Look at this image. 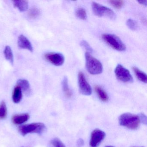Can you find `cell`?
Listing matches in <instances>:
<instances>
[{"label":"cell","mask_w":147,"mask_h":147,"mask_svg":"<svg viewBox=\"0 0 147 147\" xmlns=\"http://www.w3.org/2000/svg\"><path fill=\"white\" fill-rule=\"evenodd\" d=\"M92 6L93 12L96 16L98 17H105L111 20L116 19V14L110 8L95 2H92Z\"/></svg>","instance_id":"5b68a950"},{"label":"cell","mask_w":147,"mask_h":147,"mask_svg":"<svg viewBox=\"0 0 147 147\" xmlns=\"http://www.w3.org/2000/svg\"><path fill=\"white\" fill-rule=\"evenodd\" d=\"M51 143L54 147H65L63 143L58 138H54Z\"/></svg>","instance_id":"d4e9b609"},{"label":"cell","mask_w":147,"mask_h":147,"mask_svg":"<svg viewBox=\"0 0 147 147\" xmlns=\"http://www.w3.org/2000/svg\"></svg>","instance_id":"f546056e"},{"label":"cell","mask_w":147,"mask_h":147,"mask_svg":"<svg viewBox=\"0 0 147 147\" xmlns=\"http://www.w3.org/2000/svg\"><path fill=\"white\" fill-rule=\"evenodd\" d=\"M30 118V115L27 113L15 114L12 117V122L15 125H21L27 122Z\"/></svg>","instance_id":"8fae6325"},{"label":"cell","mask_w":147,"mask_h":147,"mask_svg":"<svg viewBox=\"0 0 147 147\" xmlns=\"http://www.w3.org/2000/svg\"><path fill=\"white\" fill-rule=\"evenodd\" d=\"M78 78L79 88L81 94L86 96L91 95L92 93V88L88 82L84 74L82 72H80Z\"/></svg>","instance_id":"52a82bcc"},{"label":"cell","mask_w":147,"mask_h":147,"mask_svg":"<svg viewBox=\"0 0 147 147\" xmlns=\"http://www.w3.org/2000/svg\"><path fill=\"white\" fill-rule=\"evenodd\" d=\"M18 45L20 49H26L32 52L33 51V48L32 45L29 39L24 36L21 35L19 36L18 39Z\"/></svg>","instance_id":"30bf717a"},{"label":"cell","mask_w":147,"mask_h":147,"mask_svg":"<svg viewBox=\"0 0 147 147\" xmlns=\"http://www.w3.org/2000/svg\"><path fill=\"white\" fill-rule=\"evenodd\" d=\"M138 80L143 83H146L147 82V76L146 74L140 70L136 67L132 68Z\"/></svg>","instance_id":"9a60e30c"},{"label":"cell","mask_w":147,"mask_h":147,"mask_svg":"<svg viewBox=\"0 0 147 147\" xmlns=\"http://www.w3.org/2000/svg\"><path fill=\"white\" fill-rule=\"evenodd\" d=\"M102 38L107 44L117 51H124L126 49L125 45L119 37L114 34H103Z\"/></svg>","instance_id":"277c9868"},{"label":"cell","mask_w":147,"mask_h":147,"mask_svg":"<svg viewBox=\"0 0 147 147\" xmlns=\"http://www.w3.org/2000/svg\"><path fill=\"white\" fill-rule=\"evenodd\" d=\"M138 2L139 3L140 5H142L145 6H146L147 5V0H140V1H138Z\"/></svg>","instance_id":"83f0119b"},{"label":"cell","mask_w":147,"mask_h":147,"mask_svg":"<svg viewBox=\"0 0 147 147\" xmlns=\"http://www.w3.org/2000/svg\"><path fill=\"white\" fill-rule=\"evenodd\" d=\"M138 116L140 122H142L144 124H147V117H146V115H144L143 113H140Z\"/></svg>","instance_id":"484cf974"},{"label":"cell","mask_w":147,"mask_h":147,"mask_svg":"<svg viewBox=\"0 0 147 147\" xmlns=\"http://www.w3.org/2000/svg\"><path fill=\"white\" fill-rule=\"evenodd\" d=\"M40 14V11L38 8L33 7L29 11V15L30 18H38Z\"/></svg>","instance_id":"603a6c76"},{"label":"cell","mask_w":147,"mask_h":147,"mask_svg":"<svg viewBox=\"0 0 147 147\" xmlns=\"http://www.w3.org/2000/svg\"><path fill=\"white\" fill-rule=\"evenodd\" d=\"M105 133L99 129H95L91 133L90 140L91 147H98L105 137Z\"/></svg>","instance_id":"ba28073f"},{"label":"cell","mask_w":147,"mask_h":147,"mask_svg":"<svg viewBox=\"0 0 147 147\" xmlns=\"http://www.w3.org/2000/svg\"><path fill=\"white\" fill-rule=\"evenodd\" d=\"M14 7L18 8L20 12L25 11L28 9L29 4L27 1L17 0L13 1Z\"/></svg>","instance_id":"4fadbf2b"},{"label":"cell","mask_w":147,"mask_h":147,"mask_svg":"<svg viewBox=\"0 0 147 147\" xmlns=\"http://www.w3.org/2000/svg\"><path fill=\"white\" fill-rule=\"evenodd\" d=\"M4 55H5V56L6 60L10 62V63L13 65V54L11 49L10 46H6L5 50H4Z\"/></svg>","instance_id":"ac0fdd59"},{"label":"cell","mask_w":147,"mask_h":147,"mask_svg":"<svg viewBox=\"0 0 147 147\" xmlns=\"http://www.w3.org/2000/svg\"><path fill=\"white\" fill-rule=\"evenodd\" d=\"M94 88L98 96L102 101L106 102L108 100V95L103 88L99 86H95Z\"/></svg>","instance_id":"2e32d148"},{"label":"cell","mask_w":147,"mask_h":147,"mask_svg":"<svg viewBox=\"0 0 147 147\" xmlns=\"http://www.w3.org/2000/svg\"><path fill=\"white\" fill-rule=\"evenodd\" d=\"M7 114V109L6 104L4 101L0 103V119H4L6 118Z\"/></svg>","instance_id":"d6986e66"},{"label":"cell","mask_w":147,"mask_h":147,"mask_svg":"<svg viewBox=\"0 0 147 147\" xmlns=\"http://www.w3.org/2000/svg\"><path fill=\"white\" fill-rule=\"evenodd\" d=\"M46 126L42 123H34L20 125L18 128L20 133L23 136L30 133L41 134L44 132Z\"/></svg>","instance_id":"3957f363"},{"label":"cell","mask_w":147,"mask_h":147,"mask_svg":"<svg viewBox=\"0 0 147 147\" xmlns=\"http://www.w3.org/2000/svg\"><path fill=\"white\" fill-rule=\"evenodd\" d=\"M76 15L78 18L82 20H86L87 18L86 11L83 8H78L76 12Z\"/></svg>","instance_id":"ffe728a7"},{"label":"cell","mask_w":147,"mask_h":147,"mask_svg":"<svg viewBox=\"0 0 147 147\" xmlns=\"http://www.w3.org/2000/svg\"><path fill=\"white\" fill-rule=\"evenodd\" d=\"M62 85L63 90L65 95L68 98L71 97L72 95V92L69 86L68 80L67 77H64L63 78L62 82Z\"/></svg>","instance_id":"e0dca14e"},{"label":"cell","mask_w":147,"mask_h":147,"mask_svg":"<svg viewBox=\"0 0 147 147\" xmlns=\"http://www.w3.org/2000/svg\"><path fill=\"white\" fill-rule=\"evenodd\" d=\"M23 97L22 91L20 87L16 86L13 89L12 94L13 101L16 104L20 103Z\"/></svg>","instance_id":"5bb4252c"},{"label":"cell","mask_w":147,"mask_h":147,"mask_svg":"<svg viewBox=\"0 0 147 147\" xmlns=\"http://www.w3.org/2000/svg\"><path fill=\"white\" fill-rule=\"evenodd\" d=\"M114 73L117 78L123 82L131 83L133 82V78L129 71L121 64L117 65Z\"/></svg>","instance_id":"8992f818"},{"label":"cell","mask_w":147,"mask_h":147,"mask_svg":"<svg viewBox=\"0 0 147 147\" xmlns=\"http://www.w3.org/2000/svg\"><path fill=\"white\" fill-rule=\"evenodd\" d=\"M105 147H115L114 146H111V145H107V146H105Z\"/></svg>","instance_id":"f1b7e54d"},{"label":"cell","mask_w":147,"mask_h":147,"mask_svg":"<svg viewBox=\"0 0 147 147\" xmlns=\"http://www.w3.org/2000/svg\"><path fill=\"white\" fill-rule=\"evenodd\" d=\"M45 57L48 61L56 66L62 65L64 62V57L61 53L51 52L45 55Z\"/></svg>","instance_id":"9c48e42d"},{"label":"cell","mask_w":147,"mask_h":147,"mask_svg":"<svg viewBox=\"0 0 147 147\" xmlns=\"http://www.w3.org/2000/svg\"><path fill=\"white\" fill-rule=\"evenodd\" d=\"M126 25L130 30L132 31L136 30L138 28V25L137 22L131 19H129L126 21Z\"/></svg>","instance_id":"44dd1931"},{"label":"cell","mask_w":147,"mask_h":147,"mask_svg":"<svg viewBox=\"0 0 147 147\" xmlns=\"http://www.w3.org/2000/svg\"><path fill=\"white\" fill-rule=\"evenodd\" d=\"M119 122L120 125L133 130L138 129L140 123L138 116L129 113L120 115Z\"/></svg>","instance_id":"6da1fadb"},{"label":"cell","mask_w":147,"mask_h":147,"mask_svg":"<svg viewBox=\"0 0 147 147\" xmlns=\"http://www.w3.org/2000/svg\"><path fill=\"white\" fill-rule=\"evenodd\" d=\"M80 45L82 47H83L88 53H91L93 51V49L92 47L90 46V45L88 44L87 42L85 40H82L81 42Z\"/></svg>","instance_id":"cb8c5ba5"},{"label":"cell","mask_w":147,"mask_h":147,"mask_svg":"<svg viewBox=\"0 0 147 147\" xmlns=\"http://www.w3.org/2000/svg\"><path fill=\"white\" fill-rule=\"evenodd\" d=\"M17 86L20 88L22 92H24L26 94L30 93V85L28 81L24 79H20L17 82Z\"/></svg>","instance_id":"7c38bea8"},{"label":"cell","mask_w":147,"mask_h":147,"mask_svg":"<svg viewBox=\"0 0 147 147\" xmlns=\"http://www.w3.org/2000/svg\"><path fill=\"white\" fill-rule=\"evenodd\" d=\"M109 3L114 8L120 9L123 6L124 2L123 1H110Z\"/></svg>","instance_id":"7402d4cb"},{"label":"cell","mask_w":147,"mask_h":147,"mask_svg":"<svg viewBox=\"0 0 147 147\" xmlns=\"http://www.w3.org/2000/svg\"><path fill=\"white\" fill-rule=\"evenodd\" d=\"M84 144V141L83 139L80 138L78 139L77 142V145L78 147H81L83 146Z\"/></svg>","instance_id":"4316f807"},{"label":"cell","mask_w":147,"mask_h":147,"mask_svg":"<svg viewBox=\"0 0 147 147\" xmlns=\"http://www.w3.org/2000/svg\"><path fill=\"white\" fill-rule=\"evenodd\" d=\"M86 67L88 71L92 75H98L103 72L102 64L98 59L86 52L85 55Z\"/></svg>","instance_id":"7a4b0ae2"}]
</instances>
